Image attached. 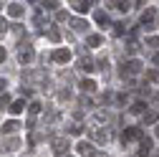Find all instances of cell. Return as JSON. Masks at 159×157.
<instances>
[{
  "label": "cell",
  "instance_id": "obj_9",
  "mask_svg": "<svg viewBox=\"0 0 159 157\" xmlns=\"http://www.w3.org/2000/svg\"><path fill=\"white\" fill-rule=\"evenodd\" d=\"M81 69H84V71H91V69H93V66H91V61H89V58H81Z\"/></svg>",
  "mask_w": 159,
  "mask_h": 157
},
{
  "label": "cell",
  "instance_id": "obj_11",
  "mask_svg": "<svg viewBox=\"0 0 159 157\" xmlns=\"http://www.w3.org/2000/svg\"><path fill=\"white\" fill-rule=\"evenodd\" d=\"M15 147H18V140H8V142H5V147H3V150H15Z\"/></svg>",
  "mask_w": 159,
  "mask_h": 157
},
{
  "label": "cell",
  "instance_id": "obj_1",
  "mask_svg": "<svg viewBox=\"0 0 159 157\" xmlns=\"http://www.w3.org/2000/svg\"><path fill=\"white\" fill-rule=\"evenodd\" d=\"M68 58H71V53H68L66 48H58V51L53 53V61H58V64H66Z\"/></svg>",
  "mask_w": 159,
  "mask_h": 157
},
{
  "label": "cell",
  "instance_id": "obj_14",
  "mask_svg": "<svg viewBox=\"0 0 159 157\" xmlns=\"http://www.w3.org/2000/svg\"><path fill=\"white\" fill-rule=\"evenodd\" d=\"M0 61H5V51L3 48H0Z\"/></svg>",
  "mask_w": 159,
  "mask_h": 157
},
{
  "label": "cell",
  "instance_id": "obj_7",
  "mask_svg": "<svg viewBox=\"0 0 159 157\" xmlns=\"http://www.w3.org/2000/svg\"><path fill=\"white\" fill-rule=\"evenodd\" d=\"M8 13H10V15H20V13H23V8H20V5H10V8H8Z\"/></svg>",
  "mask_w": 159,
  "mask_h": 157
},
{
  "label": "cell",
  "instance_id": "obj_5",
  "mask_svg": "<svg viewBox=\"0 0 159 157\" xmlns=\"http://www.w3.org/2000/svg\"><path fill=\"white\" fill-rule=\"evenodd\" d=\"M18 127H20V124H18V122H5V127H3V132H15Z\"/></svg>",
  "mask_w": 159,
  "mask_h": 157
},
{
  "label": "cell",
  "instance_id": "obj_2",
  "mask_svg": "<svg viewBox=\"0 0 159 157\" xmlns=\"http://www.w3.org/2000/svg\"><path fill=\"white\" fill-rule=\"evenodd\" d=\"M78 152H81V155H91V157H93V147H91L89 142H81V145H78Z\"/></svg>",
  "mask_w": 159,
  "mask_h": 157
},
{
  "label": "cell",
  "instance_id": "obj_8",
  "mask_svg": "<svg viewBox=\"0 0 159 157\" xmlns=\"http://www.w3.org/2000/svg\"><path fill=\"white\" fill-rule=\"evenodd\" d=\"M89 8H91V3H78V5H76V10H78V13H86Z\"/></svg>",
  "mask_w": 159,
  "mask_h": 157
},
{
  "label": "cell",
  "instance_id": "obj_4",
  "mask_svg": "<svg viewBox=\"0 0 159 157\" xmlns=\"http://www.w3.org/2000/svg\"><path fill=\"white\" fill-rule=\"evenodd\" d=\"M30 58H33V51L30 48H23L20 51V61H30Z\"/></svg>",
  "mask_w": 159,
  "mask_h": 157
},
{
  "label": "cell",
  "instance_id": "obj_10",
  "mask_svg": "<svg viewBox=\"0 0 159 157\" xmlns=\"http://www.w3.org/2000/svg\"><path fill=\"white\" fill-rule=\"evenodd\" d=\"M93 86H96L93 81H84V84H81V89H84V91H93Z\"/></svg>",
  "mask_w": 159,
  "mask_h": 157
},
{
  "label": "cell",
  "instance_id": "obj_15",
  "mask_svg": "<svg viewBox=\"0 0 159 157\" xmlns=\"http://www.w3.org/2000/svg\"><path fill=\"white\" fill-rule=\"evenodd\" d=\"M5 86H8V84H5V81H3V78H0V91H3V89H5Z\"/></svg>",
  "mask_w": 159,
  "mask_h": 157
},
{
  "label": "cell",
  "instance_id": "obj_12",
  "mask_svg": "<svg viewBox=\"0 0 159 157\" xmlns=\"http://www.w3.org/2000/svg\"><path fill=\"white\" fill-rule=\"evenodd\" d=\"M89 43H91V46H101V38H98V36H91Z\"/></svg>",
  "mask_w": 159,
  "mask_h": 157
},
{
  "label": "cell",
  "instance_id": "obj_3",
  "mask_svg": "<svg viewBox=\"0 0 159 157\" xmlns=\"http://www.w3.org/2000/svg\"><path fill=\"white\" fill-rule=\"evenodd\" d=\"M8 109H10L13 114H20V112L25 109V104H23V102H15V104H13V107H8Z\"/></svg>",
  "mask_w": 159,
  "mask_h": 157
},
{
  "label": "cell",
  "instance_id": "obj_13",
  "mask_svg": "<svg viewBox=\"0 0 159 157\" xmlns=\"http://www.w3.org/2000/svg\"><path fill=\"white\" fill-rule=\"evenodd\" d=\"M5 28H8V23H5V21H3V18H0V33H3V31H5Z\"/></svg>",
  "mask_w": 159,
  "mask_h": 157
},
{
  "label": "cell",
  "instance_id": "obj_6",
  "mask_svg": "<svg viewBox=\"0 0 159 157\" xmlns=\"http://www.w3.org/2000/svg\"><path fill=\"white\" fill-rule=\"evenodd\" d=\"M96 21H98V23H109V15H106L104 10H98V13H96Z\"/></svg>",
  "mask_w": 159,
  "mask_h": 157
}]
</instances>
